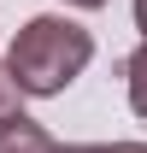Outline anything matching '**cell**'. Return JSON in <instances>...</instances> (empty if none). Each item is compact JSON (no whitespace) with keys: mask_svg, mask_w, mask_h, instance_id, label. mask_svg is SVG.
<instances>
[{"mask_svg":"<svg viewBox=\"0 0 147 153\" xmlns=\"http://www.w3.org/2000/svg\"><path fill=\"white\" fill-rule=\"evenodd\" d=\"M94 59V36L82 30V24L71 18H30L12 36V53H6V71H12V82H18V94H65L76 76H82V65Z\"/></svg>","mask_w":147,"mask_h":153,"instance_id":"6da1fadb","label":"cell"},{"mask_svg":"<svg viewBox=\"0 0 147 153\" xmlns=\"http://www.w3.org/2000/svg\"><path fill=\"white\" fill-rule=\"evenodd\" d=\"M59 141L47 130H41V124H30V118H6V124H0V153H53Z\"/></svg>","mask_w":147,"mask_h":153,"instance_id":"7a4b0ae2","label":"cell"},{"mask_svg":"<svg viewBox=\"0 0 147 153\" xmlns=\"http://www.w3.org/2000/svg\"><path fill=\"white\" fill-rule=\"evenodd\" d=\"M124 82H129V106L147 118V36H141V47L124 59Z\"/></svg>","mask_w":147,"mask_h":153,"instance_id":"3957f363","label":"cell"},{"mask_svg":"<svg viewBox=\"0 0 147 153\" xmlns=\"http://www.w3.org/2000/svg\"><path fill=\"white\" fill-rule=\"evenodd\" d=\"M18 82H12V71H6V59H0V124H6V118H18L24 112V106H18Z\"/></svg>","mask_w":147,"mask_h":153,"instance_id":"277c9868","label":"cell"},{"mask_svg":"<svg viewBox=\"0 0 147 153\" xmlns=\"http://www.w3.org/2000/svg\"><path fill=\"white\" fill-rule=\"evenodd\" d=\"M53 153H147V141H82V147H53Z\"/></svg>","mask_w":147,"mask_h":153,"instance_id":"5b68a950","label":"cell"},{"mask_svg":"<svg viewBox=\"0 0 147 153\" xmlns=\"http://www.w3.org/2000/svg\"><path fill=\"white\" fill-rule=\"evenodd\" d=\"M135 24H141V36H147V0H135Z\"/></svg>","mask_w":147,"mask_h":153,"instance_id":"8992f818","label":"cell"},{"mask_svg":"<svg viewBox=\"0 0 147 153\" xmlns=\"http://www.w3.org/2000/svg\"><path fill=\"white\" fill-rule=\"evenodd\" d=\"M65 6H82V12H94V6H106V0H65Z\"/></svg>","mask_w":147,"mask_h":153,"instance_id":"52a82bcc","label":"cell"}]
</instances>
